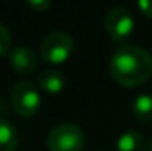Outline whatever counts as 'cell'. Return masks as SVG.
<instances>
[{"instance_id": "4fadbf2b", "label": "cell", "mask_w": 152, "mask_h": 151, "mask_svg": "<svg viewBox=\"0 0 152 151\" xmlns=\"http://www.w3.org/2000/svg\"><path fill=\"white\" fill-rule=\"evenodd\" d=\"M137 8L141 10L144 16L152 18V0H139L137 2Z\"/></svg>"}, {"instance_id": "6da1fadb", "label": "cell", "mask_w": 152, "mask_h": 151, "mask_svg": "<svg viewBox=\"0 0 152 151\" xmlns=\"http://www.w3.org/2000/svg\"><path fill=\"white\" fill-rule=\"evenodd\" d=\"M108 68L118 85L134 88L152 78V54L139 46L125 44L110 57Z\"/></svg>"}, {"instance_id": "7c38bea8", "label": "cell", "mask_w": 152, "mask_h": 151, "mask_svg": "<svg viewBox=\"0 0 152 151\" xmlns=\"http://www.w3.org/2000/svg\"><path fill=\"white\" fill-rule=\"evenodd\" d=\"M28 5H29L34 12L41 13V12H45V10L49 8L52 3H50L49 0H29V2H28Z\"/></svg>"}, {"instance_id": "5b68a950", "label": "cell", "mask_w": 152, "mask_h": 151, "mask_svg": "<svg viewBox=\"0 0 152 151\" xmlns=\"http://www.w3.org/2000/svg\"><path fill=\"white\" fill-rule=\"evenodd\" d=\"M134 18L131 12L123 7H115L108 10V13L104 18V28L112 41L123 42L133 34L134 31Z\"/></svg>"}, {"instance_id": "52a82bcc", "label": "cell", "mask_w": 152, "mask_h": 151, "mask_svg": "<svg viewBox=\"0 0 152 151\" xmlns=\"http://www.w3.org/2000/svg\"><path fill=\"white\" fill-rule=\"evenodd\" d=\"M37 86L49 94H58L65 88V77L57 70H44L37 75Z\"/></svg>"}, {"instance_id": "277c9868", "label": "cell", "mask_w": 152, "mask_h": 151, "mask_svg": "<svg viewBox=\"0 0 152 151\" xmlns=\"http://www.w3.org/2000/svg\"><path fill=\"white\" fill-rule=\"evenodd\" d=\"M12 107L20 117H32L39 112L41 94L29 81H20L12 89Z\"/></svg>"}, {"instance_id": "8fae6325", "label": "cell", "mask_w": 152, "mask_h": 151, "mask_svg": "<svg viewBox=\"0 0 152 151\" xmlns=\"http://www.w3.org/2000/svg\"><path fill=\"white\" fill-rule=\"evenodd\" d=\"M10 50H12V34L0 23V57L10 54Z\"/></svg>"}, {"instance_id": "ba28073f", "label": "cell", "mask_w": 152, "mask_h": 151, "mask_svg": "<svg viewBox=\"0 0 152 151\" xmlns=\"http://www.w3.org/2000/svg\"><path fill=\"white\" fill-rule=\"evenodd\" d=\"M117 151H146V140L136 130H128L117 140Z\"/></svg>"}, {"instance_id": "5bb4252c", "label": "cell", "mask_w": 152, "mask_h": 151, "mask_svg": "<svg viewBox=\"0 0 152 151\" xmlns=\"http://www.w3.org/2000/svg\"><path fill=\"white\" fill-rule=\"evenodd\" d=\"M149 151H152V138H151V143H149Z\"/></svg>"}, {"instance_id": "30bf717a", "label": "cell", "mask_w": 152, "mask_h": 151, "mask_svg": "<svg viewBox=\"0 0 152 151\" xmlns=\"http://www.w3.org/2000/svg\"><path fill=\"white\" fill-rule=\"evenodd\" d=\"M133 114L142 124H152V96L139 94L133 101Z\"/></svg>"}, {"instance_id": "3957f363", "label": "cell", "mask_w": 152, "mask_h": 151, "mask_svg": "<svg viewBox=\"0 0 152 151\" xmlns=\"http://www.w3.org/2000/svg\"><path fill=\"white\" fill-rule=\"evenodd\" d=\"M73 49V38L63 31H55V33H50L42 41L39 54H41L44 62L50 63V65H60L71 57Z\"/></svg>"}, {"instance_id": "8992f818", "label": "cell", "mask_w": 152, "mask_h": 151, "mask_svg": "<svg viewBox=\"0 0 152 151\" xmlns=\"http://www.w3.org/2000/svg\"><path fill=\"white\" fill-rule=\"evenodd\" d=\"M8 59L12 68L21 77L31 75L37 67V57H36L34 50L29 47H24V46L12 49L8 54Z\"/></svg>"}, {"instance_id": "9c48e42d", "label": "cell", "mask_w": 152, "mask_h": 151, "mask_svg": "<svg viewBox=\"0 0 152 151\" xmlns=\"http://www.w3.org/2000/svg\"><path fill=\"white\" fill-rule=\"evenodd\" d=\"M18 132L10 120L0 117V151H16Z\"/></svg>"}, {"instance_id": "7a4b0ae2", "label": "cell", "mask_w": 152, "mask_h": 151, "mask_svg": "<svg viewBox=\"0 0 152 151\" xmlns=\"http://www.w3.org/2000/svg\"><path fill=\"white\" fill-rule=\"evenodd\" d=\"M86 145V136L81 127L75 124L55 125L47 135L49 151H83Z\"/></svg>"}]
</instances>
